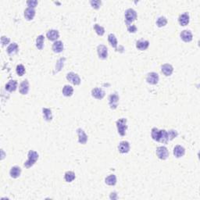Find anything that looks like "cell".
I'll use <instances>...</instances> for the list:
<instances>
[{"mask_svg":"<svg viewBox=\"0 0 200 200\" xmlns=\"http://www.w3.org/2000/svg\"><path fill=\"white\" fill-rule=\"evenodd\" d=\"M27 156H28V159L24 162L23 166L28 169V168H30L31 166H34L36 161L38 159V156H39V155H38V153L37 152H35V151H34V150H30L28 152Z\"/></svg>","mask_w":200,"mask_h":200,"instance_id":"obj_1","label":"cell"},{"mask_svg":"<svg viewBox=\"0 0 200 200\" xmlns=\"http://www.w3.org/2000/svg\"><path fill=\"white\" fill-rule=\"evenodd\" d=\"M116 127H117L118 133L121 136H124L126 134V130L127 129V119L126 118H120L116 122Z\"/></svg>","mask_w":200,"mask_h":200,"instance_id":"obj_2","label":"cell"},{"mask_svg":"<svg viewBox=\"0 0 200 200\" xmlns=\"http://www.w3.org/2000/svg\"><path fill=\"white\" fill-rule=\"evenodd\" d=\"M137 19V12L134 9H128L125 11V20L127 25H130Z\"/></svg>","mask_w":200,"mask_h":200,"instance_id":"obj_3","label":"cell"},{"mask_svg":"<svg viewBox=\"0 0 200 200\" xmlns=\"http://www.w3.org/2000/svg\"><path fill=\"white\" fill-rule=\"evenodd\" d=\"M156 155L159 159L165 160L169 157V151L165 146H159L156 148Z\"/></svg>","mask_w":200,"mask_h":200,"instance_id":"obj_4","label":"cell"},{"mask_svg":"<svg viewBox=\"0 0 200 200\" xmlns=\"http://www.w3.org/2000/svg\"><path fill=\"white\" fill-rule=\"evenodd\" d=\"M66 79L67 80H69L70 82H71L72 84H74V85H79L80 84V77L77 73H73V72H70L66 74Z\"/></svg>","mask_w":200,"mask_h":200,"instance_id":"obj_5","label":"cell"},{"mask_svg":"<svg viewBox=\"0 0 200 200\" xmlns=\"http://www.w3.org/2000/svg\"><path fill=\"white\" fill-rule=\"evenodd\" d=\"M97 52L99 59H107L108 56V49L107 47L104 45H99L97 47Z\"/></svg>","mask_w":200,"mask_h":200,"instance_id":"obj_6","label":"cell"},{"mask_svg":"<svg viewBox=\"0 0 200 200\" xmlns=\"http://www.w3.org/2000/svg\"><path fill=\"white\" fill-rule=\"evenodd\" d=\"M146 81L147 83L152 84V85L157 84L159 82V75L155 72H151V73H148L146 77Z\"/></svg>","mask_w":200,"mask_h":200,"instance_id":"obj_7","label":"cell"},{"mask_svg":"<svg viewBox=\"0 0 200 200\" xmlns=\"http://www.w3.org/2000/svg\"><path fill=\"white\" fill-rule=\"evenodd\" d=\"M119 96L116 93L111 94L109 96V105L112 109H115L117 107L118 102H119Z\"/></svg>","mask_w":200,"mask_h":200,"instance_id":"obj_8","label":"cell"},{"mask_svg":"<svg viewBox=\"0 0 200 200\" xmlns=\"http://www.w3.org/2000/svg\"><path fill=\"white\" fill-rule=\"evenodd\" d=\"M91 95L96 99H102L105 96V91L100 88H95L91 90Z\"/></svg>","mask_w":200,"mask_h":200,"instance_id":"obj_9","label":"cell"},{"mask_svg":"<svg viewBox=\"0 0 200 200\" xmlns=\"http://www.w3.org/2000/svg\"><path fill=\"white\" fill-rule=\"evenodd\" d=\"M118 150L122 154L127 153L130 151V144L128 141H123L118 145Z\"/></svg>","mask_w":200,"mask_h":200,"instance_id":"obj_10","label":"cell"},{"mask_svg":"<svg viewBox=\"0 0 200 200\" xmlns=\"http://www.w3.org/2000/svg\"><path fill=\"white\" fill-rule=\"evenodd\" d=\"M77 133L78 134V142L80 144H86L88 141V136L84 131V130L81 128H77Z\"/></svg>","mask_w":200,"mask_h":200,"instance_id":"obj_11","label":"cell"},{"mask_svg":"<svg viewBox=\"0 0 200 200\" xmlns=\"http://www.w3.org/2000/svg\"><path fill=\"white\" fill-rule=\"evenodd\" d=\"M180 38L184 41V42H190L192 40V34L190 30H184L180 32Z\"/></svg>","mask_w":200,"mask_h":200,"instance_id":"obj_12","label":"cell"},{"mask_svg":"<svg viewBox=\"0 0 200 200\" xmlns=\"http://www.w3.org/2000/svg\"><path fill=\"white\" fill-rule=\"evenodd\" d=\"M161 71L165 76L168 77V76H170L172 74L173 71V68L169 63H166V64H163L161 66Z\"/></svg>","mask_w":200,"mask_h":200,"instance_id":"obj_13","label":"cell"},{"mask_svg":"<svg viewBox=\"0 0 200 200\" xmlns=\"http://www.w3.org/2000/svg\"><path fill=\"white\" fill-rule=\"evenodd\" d=\"M185 154V149L181 145H176L173 148V155L175 157L180 158Z\"/></svg>","mask_w":200,"mask_h":200,"instance_id":"obj_14","label":"cell"},{"mask_svg":"<svg viewBox=\"0 0 200 200\" xmlns=\"http://www.w3.org/2000/svg\"><path fill=\"white\" fill-rule=\"evenodd\" d=\"M46 37L50 41H56L59 38V33L57 30H49L46 33Z\"/></svg>","mask_w":200,"mask_h":200,"instance_id":"obj_15","label":"cell"},{"mask_svg":"<svg viewBox=\"0 0 200 200\" xmlns=\"http://www.w3.org/2000/svg\"><path fill=\"white\" fill-rule=\"evenodd\" d=\"M189 14L188 12H184L180 14L178 17V22L180 26H186L189 23Z\"/></svg>","mask_w":200,"mask_h":200,"instance_id":"obj_16","label":"cell"},{"mask_svg":"<svg viewBox=\"0 0 200 200\" xmlns=\"http://www.w3.org/2000/svg\"><path fill=\"white\" fill-rule=\"evenodd\" d=\"M20 94L22 95H27L29 91V82L27 80H23L20 84Z\"/></svg>","mask_w":200,"mask_h":200,"instance_id":"obj_17","label":"cell"},{"mask_svg":"<svg viewBox=\"0 0 200 200\" xmlns=\"http://www.w3.org/2000/svg\"><path fill=\"white\" fill-rule=\"evenodd\" d=\"M35 16V10L33 8L27 7L24 10V17L27 20H32Z\"/></svg>","mask_w":200,"mask_h":200,"instance_id":"obj_18","label":"cell"},{"mask_svg":"<svg viewBox=\"0 0 200 200\" xmlns=\"http://www.w3.org/2000/svg\"><path fill=\"white\" fill-rule=\"evenodd\" d=\"M149 46V42L147 40H138L136 42V48L138 49L141 50V51H144L146 50Z\"/></svg>","mask_w":200,"mask_h":200,"instance_id":"obj_19","label":"cell"},{"mask_svg":"<svg viewBox=\"0 0 200 200\" xmlns=\"http://www.w3.org/2000/svg\"><path fill=\"white\" fill-rule=\"evenodd\" d=\"M20 173H21V169H20V166H12L11 168L10 171H9L10 177H12V178H17V177H19Z\"/></svg>","mask_w":200,"mask_h":200,"instance_id":"obj_20","label":"cell"},{"mask_svg":"<svg viewBox=\"0 0 200 200\" xmlns=\"http://www.w3.org/2000/svg\"><path fill=\"white\" fill-rule=\"evenodd\" d=\"M168 135L167 131L165 130H159V138H158V141L161 143H167L168 142Z\"/></svg>","mask_w":200,"mask_h":200,"instance_id":"obj_21","label":"cell"},{"mask_svg":"<svg viewBox=\"0 0 200 200\" xmlns=\"http://www.w3.org/2000/svg\"><path fill=\"white\" fill-rule=\"evenodd\" d=\"M16 88H17V82L15 80H9V82L5 84V90L9 91V92H12V91H16Z\"/></svg>","mask_w":200,"mask_h":200,"instance_id":"obj_22","label":"cell"},{"mask_svg":"<svg viewBox=\"0 0 200 200\" xmlns=\"http://www.w3.org/2000/svg\"><path fill=\"white\" fill-rule=\"evenodd\" d=\"M63 50V44L61 41H55L52 45V51L55 53H59Z\"/></svg>","mask_w":200,"mask_h":200,"instance_id":"obj_23","label":"cell"},{"mask_svg":"<svg viewBox=\"0 0 200 200\" xmlns=\"http://www.w3.org/2000/svg\"><path fill=\"white\" fill-rule=\"evenodd\" d=\"M7 52L9 55H14V54L17 53L18 52V50H19V47H18V45L16 44V42H12V44H10V45L8 46L7 48Z\"/></svg>","mask_w":200,"mask_h":200,"instance_id":"obj_24","label":"cell"},{"mask_svg":"<svg viewBox=\"0 0 200 200\" xmlns=\"http://www.w3.org/2000/svg\"><path fill=\"white\" fill-rule=\"evenodd\" d=\"M42 113L44 119L46 121L49 122L52 120V110L48 108H42Z\"/></svg>","mask_w":200,"mask_h":200,"instance_id":"obj_25","label":"cell"},{"mask_svg":"<svg viewBox=\"0 0 200 200\" xmlns=\"http://www.w3.org/2000/svg\"><path fill=\"white\" fill-rule=\"evenodd\" d=\"M73 88L72 86L70 85H64V87L62 88V95L66 97H70L73 95Z\"/></svg>","mask_w":200,"mask_h":200,"instance_id":"obj_26","label":"cell"},{"mask_svg":"<svg viewBox=\"0 0 200 200\" xmlns=\"http://www.w3.org/2000/svg\"><path fill=\"white\" fill-rule=\"evenodd\" d=\"M105 184L108 185L113 186L116 184V177L114 174H110L105 179Z\"/></svg>","mask_w":200,"mask_h":200,"instance_id":"obj_27","label":"cell"},{"mask_svg":"<svg viewBox=\"0 0 200 200\" xmlns=\"http://www.w3.org/2000/svg\"><path fill=\"white\" fill-rule=\"evenodd\" d=\"M108 41H109V44L112 48H117V39H116V36L113 34H109L108 35Z\"/></svg>","mask_w":200,"mask_h":200,"instance_id":"obj_28","label":"cell"},{"mask_svg":"<svg viewBox=\"0 0 200 200\" xmlns=\"http://www.w3.org/2000/svg\"><path fill=\"white\" fill-rule=\"evenodd\" d=\"M44 41H45V37L44 36H38L37 38H36V47L39 50H41L44 47Z\"/></svg>","mask_w":200,"mask_h":200,"instance_id":"obj_29","label":"cell"},{"mask_svg":"<svg viewBox=\"0 0 200 200\" xmlns=\"http://www.w3.org/2000/svg\"><path fill=\"white\" fill-rule=\"evenodd\" d=\"M65 60H66L65 58H60V59L57 61V62H56V65H55V70H54L53 73H58L59 71H60L61 69L63 67Z\"/></svg>","mask_w":200,"mask_h":200,"instance_id":"obj_30","label":"cell"},{"mask_svg":"<svg viewBox=\"0 0 200 200\" xmlns=\"http://www.w3.org/2000/svg\"><path fill=\"white\" fill-rule=\"evenodd\" d=\"M64 179L66 182H72L75 179V173L73 171H66L64 175Z\"/></svg>","mask_w":200,"mask_h":200,"instance_id":"obj_31","label":"cell"},{"mask_svg":"<svg viewBox=\"0 0 200 200\" xmlns=\"http://www.w3.org/2000/svg\"><path fill=\"white\" fill-rule=\"evenodd\" d=\"M166 23H167V20L165 16H159L156 20V25L159 27H164L166 25Z\"/></svg>","mask_w":200,"mask_h":200,"instance_id":"obj_32","label":"cell"},{"mask_svg":"<svg viewBox=\"0 0 200 200\" xmlns=\"http://www.w3.org/2000/svg\"><path fill=\"white\" fill-rule=\"evenodd\" d=\"M94 30H95L96 34L99 36H102L105 34V29H104V27H102V26H100V25L97 24V23L94 24Z\"/></svg>","mask_w":200,"mask_h":200,"instance_id":"obj_33","label":"cell"},{"mask_svg":"<svg viewBox=\"0 0 200 200\" xmlns=\"http://www.w3.org/2000/svg\"><path fill=\"white\" fill-rule=\"evenodd\" d=\"M159 130L156 127H153L151 130V136H152V138L154 141H158V138H159Z\"/></svg>","mask_w":200,"mask_h":200,"instance_id":"obj_34","label":"cell"},{"mask_svg":"<svg viewBox=\"0 0 200 200\" xmlns=\"http://www.w3.org/2000/svg\"><path fill=\"white\" fill-rule=\"evenodd\" d=\"M167 135H168V140L169 141H171L173 138L177 137L178 135V133H177V130H170L169 131H167Z\"/></svg>","mask_w":200,"mask_h":200,"instance_id":"obj_35","label":"cell"},{"mask_svg":"<svg viewBox=\"0 0 200 200\" xmlns=\"http://www.w3.org/2000/svg\"><path fill=\"white\" fill-rule=\"evenodd\" d=\"M16 73H17L19 76L21 77V76H23V75L25 73V67L22 64L17 65L16 68Z\"/></svg>","mask_w":200,"mask_h":200,"instance_id":"obj_36","label":"cell"},{"mask_svg":"<svg viewBox=\"0 0 200 200\" xmlns=\"http://www.w3.org/2000/svg\"><path fill=\"white\" fill-rule=\"evenodd\" d=\"M90 4L92 6V8L98 9H99V7L102 5V1H100V0H91V1H90Z\"/></svg>","mask_w":200,"mask_h":200,"instance_id":"obj_37","label":"cell"},{"mask_svg":"<svg viewBox=\"0 0 200 200\" xmlns=\"http://www.w3.org/2000/svg\"><path fill=\"white\" fill-rule=\"evenodd\" d=\"M38 1H36V0H28V1H27V5H28V7L30 8H33V9H34V8L36 7V5H38Z\"/></svg>","mask_w":200,"mask_h":200,"instance_id":"obj_38","label":"cell"},{"mask_svg":"<svg viewBox=\"0 0 200 200\" xmlns=\"http://www.w3.org/2000/svg\"><path fill=\"white\" fill-rule=\"evenodd\" d=\"M10 41V39L9 38L5 37V36H2L1 38V43H2V46H5L6 45H8Z\"/></svg>","mask_w":200,"mask_h":200,"instance_id":"obj_39","label":"cell"},{"mask_svg":"<svg viewBox=\"0 0 200 200\" xmlns=\"http://www.w3.org/2000/svg\"><path fill=\"white\" fill-rule=\"evenodd\" d=\"M127 30L130 33H135L137 31V27H136L135 25H128L127 26Z\"/></svg>","mask_w":200,"mask_h":200,"instance_id":"obj_40","label":"cell"}]
</instances>
